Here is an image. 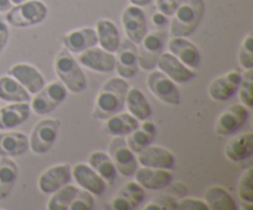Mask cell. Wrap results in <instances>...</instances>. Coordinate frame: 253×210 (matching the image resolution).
I'll list each match as a JSON object with an SVG mask.
<instances>
[{
	"label": "cell",
	"mask_w": 253,
	"mask_h": 210,
	"mask_svg": "<svg viewBox=\"0 0 253 210\" xmlns=\"http://www.w3.org/2000/svg\"><path fill=\"white\" fill-rule=\"evenodd\" d=\"M180 2L182 0H156V6L158 11L165 14L166 16H172Z\"/></svg>",
	"instance_id": "cell-41"
},
{
	"label": "cell",
	"mask_w": 253,
	"mask_h": 210,
	"mask_svg": "<svg viewBox=\"0 0 253 210\" xmlns=\"http://www.w3.org/2000/svg\"><path fill=\"white\" fill-rule=\"evenodd\" d=\"M128 83L121 77L108 79L99 90L94 101L91 116L95 120H106L110 116L120 113L125 106Z\"/></svg>",
	"instance_id": "cell-1"
},
{
	"label": "cell",
	"mask_w": 253,
	"mask_h": 210,
	"mask_svg": "<svg viewBox=\"0 0 253 210\" xmlns=\"http://www.w3.org/2000/svg\"><path fill=\"white\" fill-rule=\"evenodd\" d=\"M10 1L12 2V4H20V2H22V1H25V0H10Z\"/></svg>",
	"instance_id": "cell-50"
},
{
	"label": "cell",
	"mask_w": 253,
	"mask_h": 210,
	"mask_svg": "<svg viewBox=\"0 0 253 210\" xmlns=\"http://www.w3.org/2000/svg\"><path fill=\"white\" fill-rule=\"evenodd\" d=\"M138 165L142 167L161 168V169H173L175 167V157L169 150L161 146H147L136 153Z\"/></svg>",
	"instance_id": "cell-15"
},
{
	"label": "cell",
	"mask_w": 253,
	"mask_h": 210,
	"mask_svg": "<svg viewBox=\"0 0 253 210\" xmlns=\"http://www.w3.org/2000/svg\"><path fill=\"white\" fill-rule=\"evenodd\" d=\"M156 137V125L151 121H142L131 133L126 136V143L131 151L135 153L140 152L147 146L152 145Z\"/></svg>",
	"instance_id": "cell-28"
},
{
	"label": "cell",
	"mask_w": 253,
	"mask_h": 210,
	"mask_svg": "<svg viewBox=\"0 0 253 210\" xmlns=\"http://www.w3.org/2000/svg\"><path fill=\"white\" fill-rule=\"evenodd\" d=\"M31 108L26 101L20 103H10L0 108V130L6 131L22 125L29 120Z\"/></svg>",
	"instance_id": "cell-24"
},
{
	"label": "cell",
	"mask_w": 253,
	"mask_h": 210,
	"mask_svg": "<svg viewBox=\"0 0 253 210\" xmlns=\"http://www.w3.org/2000/svg\"><path fill=\"white\" fill-rule=\"evenodd\" d=\"M167 36L162 31H152L145 35L137 44L138 67L145 71H152L157 67L161 54L165 52Z\"/></svg>",
	"instance_id": "cell-7"
},
{
	"label": "cell",
	"mask_w": 253,
	"mask_h": 210,
	"mask_svg": "<svg viewBox=\"0 0 253 210\" xmlns=\"http://www.w3.org/2000/svg\"><path fill=\"white\" fill-rule=\"evenodd\" d=\"M204 202L210 210H236L237 204L232 195L220 185H211L204 193Z\"/></svg>",
	"instance_id": "cell-31"
},
{
	"label": "cell",
	"mask_w": 253,
	"mask_h": 210,
	"mask_svg": "<svg viewBox=\"0 0 253 210\" xmlns=\"http://www.w3.org/2000/svg\"><path fill=\"white\" fill-rule=\"evenodd\" d=\"M54 72L58 76L59 82L72 93H82L88 88V81L83 69L64 47L54 59Z\"/></svg>",
	"instance_id": "cell-3"
},
{
	"label": "cell",
	"mask_w": 253,
	"mask_h": 210,
	"mask_svg": "<svg viewBox=\"0 0 253 210\" xmlns=\"http://www.w3.org/2000/svg\"><path fill=\"white\" fill-rule=\"evenodd\" d=\"M72 179V167L69 163L52 166L41 173L37 180V187L43 194H52Z\"/></svg>",
	"instance_id": "cell-13"
},
{
	"label": "cell",
	"mask_w": 253,
	"mask_h": 210,
	"mask_svg": "<svg viewBox=\"0 0 253 210\" xmlns=\"http://www.w3.org/2000/svg\"><path fill=\"white\" fill-rule=\"evenodd\" d=\"M9 26L6 25V22H4L2 20H0V53L4 51V48L6 47L7 41H9Z\"/></svg>",
	"instance_id": "cell-44"
},
{
	"label": "cell",
	"mask_w": 253,
	"mask_h": 210,
	"mask_svg": "<svg viewBox=\"0 0 253 210\" xmlns=\"http://www.w3.org/2000/svg\"><path fill=\"white\" fill-rule=\"evenodd\" d=\"M132 5H136V6H146V5L150 4L152 0H128Z\"/></svg>",
	"instance_id": "cell-48"
},
{
	"label": "cell",
	"mask_w": 253,
	"mask_h": 210,
	"mask_svg": "<svg viewBox=\"0 0 253 210\" xmlns=\"http://www.w3.org/2000/svg\"><path fill=\"white\" fill-rule=\"evenodd\" d=\"M170 53L179 59L184 66L195 69L200 66L202 56L198 47L193 42L187 40V37H170L167 43Z\"/></svg>",
	"instance_id": "cell-20"
},
{
	"label": "cell",
	"mask_w": 253,
	"mask_h": 210,
	"mask_svg": "<svg viewBox=\"0 0 253 210\" xmlns=\"http://www.w3.org/2000/svg\"><path fill=\"white\" fill-rule=\"evenodd\" d=\"M7 74L16 79L31 95L36 94L46 84L43 76L29 63H16L7 69Z\"/></svg>",
	"instance_id": "cell-18"
},
{
	"label": "cell",
	"mask_w": 253,
	"mask_h": 210,
	"mask_svg": "<svg viewBox=\"0 0 253 210\" xmlns=\"http://www.w3.org/2000/svg\"><path fill=\"white\" fill-rule=\"evenodd\" d=\"M104 121H105L104 131L113 137L114 136H127L140 125V121L133 118L130 113H121V111Z\"/></svg>",
	"instance_id": "cell-29"
},
{
	"label": "cell",
	"mask_w": 253,
	"mask_h": 210,
	"mask_svg": "<svg viewBox=\"0 0 253 210\" xmlns=\"http://www.w3.org/2000/svg\"><path fill=\"white\" fill-rule=\"evenodd\" d=\"M125 106L128 113L138 121L148 120L152 115V109L146 96L138 88H128L125 99Z\"/></svg>",
	"instance_id": "cell-30"
},
{
	"label": "cell",
	"mask_w": 253,
	"mask_h": 210,
	"mask_svg": "<svg viewBox=\"0 0 253 210\" xmlns=\"http://www.w3.org/2000/svg\"><path fill=\"white\" fill-rule=\"evenodd\" d=\"M157 203L161 205V208L166 210H172L177 209V203L178 200L175 199L174 195H161L157 199Z\"/></svg>",
	"instance_id": "cell-43"
},
{
	"label": "cell",
	"mask_w": 253,
	"mask_h": 210,
	"mask_svg": "<svg viewBox=\"0 0 253 210\" xmlns=\"http://www.w3.org/2000/svg\"><path fill=\"white\" fill-rule=\"evenodd\" d=\"M147 88L158 100L168 105H179L180 93L177 85L161 71H153L147 77Z\"/></svg>",
	"instance_id": "cell-9"
},
{
	"label": "cell",
	"mask_w": 253,
	"mask_h": 210,
	"mask_svg": "<svg viewBox=\"0 0 253 210\" xmlns=\"http://www.w3.org/2000/svg\"><path fill=\"white\" fill-rule=\"evenodd\" d=\"M72 177L82 189L88 190L95 197H101L105 193L106 182L88 163H77L72 168Z\"/></svg>",
	"instance_id": "cell-16"
},
{
	"label": "cell",
	"mask_w": 253,
	"mask_h": 210,
	"mask_svg": "<svg viewBox=\"0 0 253 210\" xmlns=\"http://www.w3.org/2000/svg\"><path fill=\"white\" fill-rule=\"evenodd\" d=\"M78 192V188L72 184H66L54 193H52V197L49 198L47 203V209L48 210H68L69 204L73 200L74 195Z\"/></svg>",
	"instance_id": "cell-34"
},
{
	"label": "cell",
	"mask_w": 253,
	"mask_h": 210,
	"mask_svg": "<svg viewBox=\"0 0 253 210\" xmlns=\"http://www.w3.org/2000/svg\"><path fill=\"white\" fill-rule=\"evenodd\" d=\"M88 165L103 178L108 185H113L118 178V169L109 153L104 151H94L89 155Z\"/></svg>",
	"instance_id": "cell-26"
},
{
	"label": "cell",
	"mask_w": 253,
	"mask_h": 210,
	"mask_svg": "<svg viewBox=\"0 0 253 210\" xmlns=\"http://www.w3.org/2000/svg\"><path fill=\"white\" fill-rule=\"evenodd\" d=\"M250 116L249 108L242 104H234L225 109L215 123V132L219 136L234 135L235 132L244 127Z\"/></svg>",
	"instance_id": "cell-10"
},
{
	"label": "cell",
	"mask_w": 253,
	"mask_h": 210,
	"mask_svg": "<svg viewBox=\"0 0 253 210\" xmlns=\"http://www.w3.org/2000/svg\"><path fill=\"white\" fill-rule=\"evenodd\" d=\"M111 207H113V209H116V210H133L135 209V207L132 205V203H131L130 200L125 197V195H123L121 193H119V192H118V194L113 198V200H111Z\"/></svg>",
	"instance_id": "cell-42"
},
{
	"label": "cell",
	"mask_w": 253,
	"mask_h": 210,
	"mask_svg": "<svg viewBox=\"0 0 253 210\" xmlns=\"http://www.w3.org/2000/svg\"><path fill=\"white\" fill-rule=\"evenodd\" d=\"M68 95V89L61 82H51L44 84L34 98H31V110L37 115H47L52 113L58 105L66 100Z\"/></svg>",
	"instance_id": "cell-6"
},
{
	"label": "cell",
	"mask_w": 253,
	"mask_h": 210,
	"mask_svg": "<svg viewBox=\"0 0 253 210\" xmlns=\"http://www.w3.org/2000/svg\"><path fill=\"white\" fill-rule=\"evenodd\" d=\"M239 98L242 105L246 108H252L253 106V68L245 69L244 74L241 77V83H240L239 89Z\"/></svg>",
	"instance_id": "cell-35"
},
{
	"label": "cell",
	"mask_w": 253,
	"mask_h": 210,
	"mask_svg": "<svg viewBox=\"0 0 253 210\" xmlns=\"http://www.w3.org/2000/svg\"><path fill=\"white\" fill-rule=\"evenodd\" d=\"M224 153L227 160L235 163L249 160L253 155V132L247 131L230 138L225 146Z\"/></svg>",
	"instance_id": "cell-23"
},
{
	"label": "cell",
	"mask_w": 253,
	"mask_h": 210,
	"mask_svg": "<svg viewBox=\"0 0 253 210\" xmlns=\"http://www.w3.org/2000/svg\"><path fill=\"white\" fill-rule=\"evenodd\" d=\"M205 12L204 0H182L172 15L169 35L172 37H188L194 34Z\"/></svg>",
	"instance_id": "cell-2"
},
{
	"label": "cell",
	"mask_w": 253,
	"mask_h": 210,
	"mask_svg": "<svg viewBox=\"0 0 253 210\" xmlns=\"http://www.w3.org/2000/svg\"><path fill=\"white\" fill-rule=\"evenodd\" d=\"M63 47L71 53L79 54L85 49L98 44L95 29L93 27H83V29L73 30L62 37Z\"/></svg>",
	"instance_id": "cell-22"
},
{
	"label": "cell",
	"mask_w": 253,
	"mask_h": 210,
	"mask_svg": "<svg viewBox=\"0 0 253 210\" xmlns=\"http://www.w3.org/2000/svg\"><path fill=\"white\" fill-rule=\"evenodd\" d=\"M121 24L127 39L135 44L140 43L141 40L147 34V20L141 6L131 4L126 7L121 15Z\"/></svg>",
	"instance_id": "cell-12"
},
{
	"label": "cell",
	"mask_w": 253,
	"mask_h": 210,
	"mask_svg": "<svg viewBox=\"0 0 253 210\" xmlns=\"http://www.w3.org/2000/svg\"><path fill=\"white\" fill-rule=\"evenodd\" d=\"M119 193L125 195L132 203L135 209L140 207L143 203V200H145V188L141 187L136 180H131V182L125 183V185H123L120 188Z\"/></svg>",
	"instance_id": "cell-37"
},
{
	"label": "cell",
	"mask_w": 253,
	"mask_h": 210,
	"mask_svg": "<svg viewBox=\"0 0 253 210\" xmlns=\"http://www.w3.org/2000/svg\"><path fill=\"white\" fill-rule=\"evenodd\" d=\"M168 187L170 188V190H172L174 194L180 195V197H183V195L187 194V188H185V185L183 184V183H180V182L173 183V180H172V182L169 183V185H168Z\"/></svg>",
	"instance_id": "cell-45"
},
{
	"label": "cell",
	"mask_w": 253,
	"mask_h": 210,
	"mask_svg": "<svg viewBox=\"0 0 253 210\" xmlns=\"http://www.w3.org/2000/svg\"><path fill=\"white\" fill-rule=\"evenodd\" d=\"M145 210H162V208H161V205L158 204L157 202H155V203H150V204L146 205Z\"/></svg>",
	"instance_id": "cell-49"
},
{
	"label": "cell",
	"mask_w": 253,
	"mask_h": 210,
	"mask_svg": "<svg viewBox=\"0 0 253 210\" xmlns=\"http://www.w3.org/2000/svg\"><path fill=\"white\" fill-rule=\"evenodd\" d=\"M12 7V2L10 0H0V12L9 11Z\"/></svg>",
	"instance_id": "cell-47"
},
{
	"label": "cell",
	"mask_w": 253,
	"mask_h": 210,
	"mask_svg": "<svg viewBox=\"0 0 253 210\" xmlns=\"http://www.w3.org/2000/svg\"><path fill=\"white\" fill-rule=\"evenodd\" d=\"M109 156L113 160L119 174L124 177H132L138 168L137 157L128 147L124 136H114L109 145Z\"/></svg>",
	"instance_id": "cell-8"
},
{
	"label": "cell",
	"mask_w": 253,
	"mask_h": 210,
	"mask_svg": "<svg viewBox=\"0 0 253 210\" xmlns=\"http://www.w3.org/2000/svg\"><path fill=\"white\" fill-rule=\"evenodd\" d=\"M94 208V195L85 189H78L68 210H91Z\"/></svg>",
	"instance_id": "cell-39"
},
{
	"label": "cell",
	"mask_w": 253,
	"mask_h": 210,
	"mask_svg": "<svg viewBox=\"0 0 253 210\" xmlns=\"http://www.w3.org/2000/svg\"><path fill=\"white\" fill-rule=\"evenodd\" d=\"M48 7L41 0H25L6 11V22L15 27H30L43 21Z\"/></svg>",
	"instance_id": "cell-4"
},
{
	"label": "cell",
	"mask_w": 253,
	"mask_h": 210,
	"mask_svg": "<svg viewBox=\"0 0 253 210\" xmlns=\"http://www.w3.org/2000/svg\"><path fill=\"white\" fill-rule=\"evenodd\" d=\"M157 67L168 78L172 79L175 84H184L195 78L194 69L184 66L178 58H175L170 52H163L157 62Z\"/></svg>",
	"instance_id": "cell-17"
},
{
	"label": "cell",
	"mask_w": 253,
	"mask_h": 210,
	"mask_svg": "<svg viewBox=\"0 0 253 210\" xmlns=\"http://www.w3.org/2000/svg\"><path fill=\"white\" fill-rule=\"evenodd\" d=\"M0 99L7 103L31 100V94L11 76L0 77Z\"/></svg>",
	"instance_id": "cell-32"
},
{
	"label": "cell",
	"mask_w": 253,
	"mask_h": 210,
	"mask_svg": "<svg viewBox=\"0 0 253 210\" xmlns=\"http://www.w3.org/2000/svg\"><path fill=\"white\" fill-rule=\"evenodd\" d=\"M152 21H153V24H156L157 26H165V25H167L168 19L165 14H162V12L158 11L157 14H155L152 16Z\"/></svg>",
	"instance_id": "cell-46"
},
{
	"label": "cell",
	"mask_w": 253,
	"mask_h": 210,
	"mask_svg": "<svg viewBox=\"0 0 253 210\" xmlns=\"http://www.w3.org/2000/svg\"><path fill=\"white\" fill-rule=\"evenodd\" d=\"M239 63L242 68H253V36L249 34L242 41L239 49Z\"/></svg>",
	"instance_id": "cell-38"
},
{
	"label": "cell",
	"mask_w": 253,
	"mask_h": 210,
	"mask_svg": "<svg viewBox=\"0 0 253 210\" xmlns=\"http://www.w3.org/2000/svg\"><path fill=\"white\" fill-rule=\"evenodd\" d=\"M135 180L145 189L158 190L168 188L169 183L173 180V174L168 169L161 168L141 167L133 173Z\"/></svg>",
	"instance_id": "cell-21"
},
{
	"label": "cell",
	"mask_w": 253,
	"mask_h": 210,
	"mask_svg": "<svg viewBox=\"0 0 253 210\" xmlns=\"http://www.w3.org/2000/svg\"><path fill=\"white\" fill-rule=\"evenodd\" d=\"M115 69L119 77L124 79H130L136 76L138 71L137 61V44L128 39L120 42L115 52Z\"/></svg>",
	"instance_id": "cell-11"
},
{
	"label": "cell",
	"mask_w": 253,
	"mask_h": 210,
	"mask_svg": "<svg viewBox=\"0 0 253 210\" xmlns=\"http://www.w3.org/2000/svg\"><path fill=\"white\" fill-rule=\"evenodd\" d=\"M61 128L58 119L46 118L40 120L32 128L29 137V147L36 155L48 152L56 143Z\"/></svg>",
	"instance_id": "cell-5"
},
{
	"label": "cell",
	"mask_w": 253,
	"mask_h": 210,
	"mask_svg": "<svg viewBox=\"0 0 253 210\" xmlns=\"http://www.w3.org/2000/svg\"><path fill=\"white\" fill-rule=\"evenodd\" d=\"M237 194L244 203H253V168L249 167L244 172L237 185Z\"/></svg>",
	"instance_id": "cell-36"
},
{
	"label": "cell",
	"mask_w": 253,
	"mask_h": 210,
	"mask_svg": "<svg viewBox=\"0 0 253 210\" xmlns=\"http://www.w3.org/2000/svg\"><path fill=\"white\" fill-rule=\"evenodd\" d=\"M177 209L208 210V207L204 200L198 199V198H182L178 200Z\"/></svg>",
	"instance_id": "cell-40"
},
{
	"label": "cell",
	"mask_w": 253,
	"mask_h": 210,
	"mask_svg": "<svg viewBox=\"0 0 253 210\" xmlns=\"http://www.w3.org/2000/svg\"><path fill=\"white\" fill-rule=\"evenodd\" d=\"M17 169L16 163L10 157L0 158V200L9 197L17 180Z\"/></svg>",
	"instance_id": "cell-33"
},
{
	"label": "cell",
	"mask_w": 253,
	"mask_h": 210,
	"mask_svg": "<svg viewBox=\"0 0 253 210\" xmlns=\"http://www.w3.org/2000/svg\"><path fill=\"white\" fill-rule=\"evenodd\" d=\"M29 137L20 131L0 132V157H19L26 155Z\"/></svg>",
	"instance_id": "cell-25"
},
{
	"label": "cell",
	"mask_w": 253,
	"mask_h": 210,
	"mask_svg": "<svg viewBox=\"0 0 253 210\" xmlns=\"http://www.w3.org/2000/svg\"><path fill=\"white\" fill-rule=\"evenodd\" d=\"M242 74L239 71H230L215 78L209 85V95L215 101H225L237 93Z\"/></svg>",
	"instance_id": "cell-19"
},
{
	"label": "cell",
	"mask_w": 253,
	"mask_h": 210,
	"mask_svg": "<svg viewBox=\"0 0 253 210\" xmlns=\"http://www.w3.org/2000/svg\"><path fill=\"white\" fill-rule=\"evenodd\" d=\"M77 61L85 68L98 72V73H110L115 69V56H114V53L105 51L101 47L94 46L85 49L82 53H79Z\"/></svg>",
	"instance_id": "cell-14"
},
{
	"label": "cell",
	"mask_w": 253,
	"mask_h": 210,
	"mask_svg": "<svg viewBox=\"0 0 253 210\" xmlns=\"http://www.w3.org/2000/svg\"><path fill=\"white\" fill-rule=\"evenodd\" d=\"M95 32L96 37H98V43L100 44L101 48L111 52V53H115L121 42L120 34H119L116 25L109 19H100L96 22Z\"/></svg>",
	"instance_id": "cell-27"
}]
</instances>
